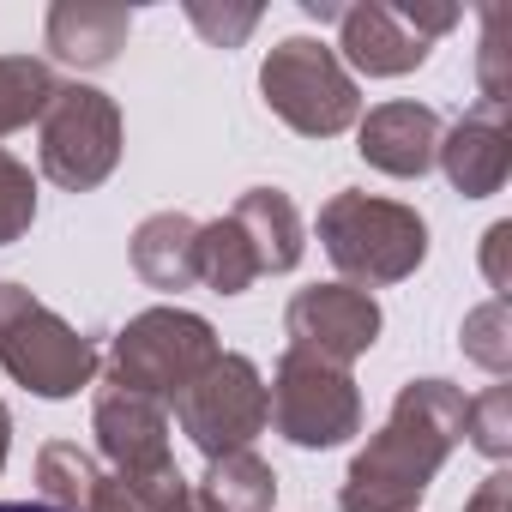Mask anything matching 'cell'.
<instances>
[{"label":"cell","instance_id":"6da1fadb","mask_svg":"<svg viewBox=\"0 0 512 512\" xmlns=\"http://www.w3.org/2000/svg\"><path fill=\"white\" fill-rule=\"evenodd\" d=\"M464 392L452 380H410L392 398L386 428L350 458L338 506L344 512H416L452 446L464 440Z\"/></svg>","mask_w":512,"mask_h":512},{"label":"cell","instance_id":"7a4b0ae2","mask_svg":"<svg viewBox=\"0 0 512 512\" xmlns=\"http://www.w3.org/2000/svg\"><path fill=\"white\" fill-rule=\"evenodd\" d=\"M320 247L356 290H386L416 278L428 260V223L404 199H374L362 187H344L320 205Z\"/></svg>","mask_w":512,"mask_h":512},{"label":"cell","instance_id":"3957f363","mask_svg":"<svg viewBox=\"0 0 512 512\" xmlns=\"http://www.w3.org/2000/svg\"><path fill=\"white\" fill-rule=\"evenodd\" d=\"M260 97L302 139H338V133H350L362 121L356 73L320 37H284L260 61Z\"/></svg>","mask_w":512,"mask_h":512},{"label":"cell","instance_id":"277c9868","mask_svg":"<svg viewBox=\"0 0 512 512\" xmlns=\"http://www.w3.org/2000/svg\"><path fill=\"white\" fill-rule=\"evenodd\" d=\"M0 368L37 398H73L97 374V344L73 332L25 284L0 278Z\"/></svg>","mask_w":512,"mask_h":512},{"label":"cell","instance_id":"5b68a950","mask_svg":"<svg viewBox=\"0 0 512 512\" xmlns=\"http://www.w3.org/2000/svg\"><path fill=\"white\" fill-rule=\"evenodd\" d=\"M217 362V332L211 320L187 308H145L115 332L109 350V386H127L139 398L175 404L205 368Z\"/></svg>","mask_w":512,"mask_h":512},{"label":"cell","instance_id":"8992f818","mask_svg":"<svg viewBox=\"0 0 512 512\" xmlns=\"http://www.w3.org/2000/svg\"><path fill=\"white\" fill-rule=\"evenodd\" d=\"M37 163L55 187L91 193L115 175L121 163V109L97 85H61L37 121Z\"/></svg>","mask_w":512,"mask_h":512},{"label":"cell","instance_id":"52a82bcc","mask_svg":"<svg viewBox=\"0 0 512 512\" xmlns=\"http://www.w3.org/2000/svg\"><path fill=\"white\" fill-rule=\"evenodd\" d=\"M266 404H272V428L302 452H332L350 434H362V392H356L350 368H332L302 350L278 356Z\"/></svg>","mask_w":512,"mask_h":512},{"label":"cell","instance_id":"ba28073f","mask_svg":"<svg viewBox=\"0 0 512 512\" xmlns=\"http://www.w3.org/2000/svg\"><path fill=\"white\" fill-rule=\"evenodd\" d=\"M175 422L205 452V464L229 458V452H247L253 440L266 434V422H272L260 368H253L241 350H217V362L175 398Z\"/></svg>","mask_w":512,"mask_h":512},{"label":"cell","instance_id":"9c48e42d","mask_svg":"<svg viewBox=\"0 0 512 512\" xmlns=\"http://www.w3.org/2000/svg\"><path fill=\"white\" fill-rule=\"evenodd\" d=\"M458 25V7H392V0H362L338 13V61L368 79H404L428 61L434 37Z\"/></svg>","mask_w":512,"mask_h":512},{"label":"cell","instance_id":"30bf717a","mask_svg":"<svg viewBox=\"0 0 512 512\" xmlns=\"http://www.w3.org/2000/svg\"><path fill=\"white\" fill-rule=\"evenodd\" d=\"M284 332H290V350L350 368L356 356H368L380 344V302L356 284H308L290 296Z\"/></svg>","mask_w":512,"mask_h":512},{"label":"cell","instance_id":"8fae6325","mask_svg":"<svg viewBox=\"0 0 512 512\" xmlns=\"http://www.w3.org/2000/svg\"><path fill=\"white\" fill-rule=\"evenodd\" d=\"M91 434H97V452L115 464L121 482H151V476L175 470L169 404H157V398H139L127 386H103L91 404Z\"/></svg>","mask_w":512,"mask_h":512},{"label":"cell","instance_id":"7c38bea8","mask_svg":"<svg viewBox=\"0 0 512 512\" xmlns=\"http://www.w3.org/2000/svg\"><path fill=\"white\" fill-rule=\"evenodd\" d=\"M440 115L428 103H380L356 121V151L368 169L392 175V181H422L434 169L440 151Z\"/></svg>","mask_w":512,"mask_h":512},{"label":"cell","instance_id":"4fadbf2b","mask_svg":"<svg viewBox=\"0 0 512 512\" xmlns=\"http://www.w3.org/2000/svg\"><path fill=\"white\" fill-rule=\"evenodd\" d=\"M434 163L446 169L452 193H464V199H488V193H500L506 175H512V127H506V109L476 103L458 127L440 133Z\"/></svg>","mask_w":512,"mask_h":512},{"label":"cell","instance_id":"5bb4252c","mask_svg":"<svg viewBox=\"0 0 512 512\" xmlns=\"http://www.w3.org/2000/svg\"><path fill=\"white\" fill-rule=\"evenodd\" d=\"M133 37V7H115V0H55L43 19V43L61 67L79 73H103L121 61Z\"/></svg>","mask_w":512,"mask_h":512},{"label":"cell","instance_id":"9a60e30c","mask_svg":"<svg viewBox=\"0 0 512 512\" xmlns=\"http://www.w3.org/2000/svg\"><path fill=\"white\" fill-rule=\"evenodd\" d=\"M229 217L241 223V235L253 241V260L260 272H296L302 266V247H308V229H302V211L284 187H247Z\"/></svg>","mask_w":512,"mask_h":512},{"label":"cell","instance_id":"2e32d148","mask_svg":"<svg viewBox=\"0 0 512 512\" xmlns=\"http://www.w3.org/2000/svg\"><path fill=\"white\" fill-rule=\"evenodd\" d=\"M133 272L151 290H193L199 284V223L187 211H157L127 241Z\"/></svg>","mask_w":512,"mask_h":512},{"label":"cell","instance_id":"e0dca14e","mask_svg":"<svg viewBox=\"0 0 512 512\" xmlns=\"http://www.w3.org/2000/svg\"><path fill=\"white\" fill-rule=\"evenodd\" d=\"M272 500H278V470L260 452L211 458L205 476L193 482V512H272Z\"/></svg>","mask_w":512,"mask_h":512},{"label":"cell","instance_id":"ac0fdd59","mask_svg":"<svg viewBox=\"0 0 512 512\" xmlns=\"http://www.w3.org/2000/svg\"><path fill=\"white\" fill-rule=\"evenodd\" d=\"M260 260H253V241L241 235V223L223 211L211 223H199V284L211 296H247L260 284Z\"/></svg>","mask_w":512,"mask_h":512},{"label":"cell","instance_id":"d6986e66","mask_svg":"<svg viewBox=\"0 0 512 512\" xmlns=\"http://www.w3.org/2000/svg\"><path fill=\"white\" fill-rule=\"evenodd\" d=\"M97 482H103V470H97V458H91L85 446H73V440H49V446L37 452V488H43V506H55V512H91Z\"/></svg>","mask_w":512,"mask_h":512},{"label":"cell","instance_id":"ffe728a7","mask_svg":"<svg viewBox=\"0 0 512 512\" xmlns=\"http://www.w3.org/2000/svg\"><path fill=\"white\" fill-rule=\"evenodd\" d=\"M55 91H61V79H55L49 61H37V55H0V139L31 127V121H43V109H49Z\"/></svg>","mask_w":512,"mask_h":512},{"label":"cell","instance_id":"44dd1931","mask_svg":"<svg viewBox=\"0 0 512 512\" xmlns=\"http://www.w3.org/2000/svg\"><path fill=\"white\" fill-rule=\"evenodd\" d=\"M458 350H464L476 368H488V374H506V368H512V308H506V296H488L482 308L464 314Z\"/></svg>","mask_w":512,"mask_h":512},{"label":"cell","instance_id":"7402d4cb","mask_svg":"<svg viewBox=\"0 0 512 512\" xmlns=\"http://www.w3.org/2000/svg\"><path fill=\"white\" fill-rule=\"evenodd\" d=\"M464 434L482 458L506 464V452H512V386H488L482 398H470L464 404Z\"/></svg>","mask_w":512,"mask_h":512},{"label":"cell","instance_id":"603a6c76","mask_svg":"<svg viewBox=\"0 0 512 512\" xmlns=\"http://www.w3.org/2000/svg\"><path fill=\"white\" fill-rule=\"evenodd\" d=\"M31 223H37V175L13 151H0V247L31 235Z\"/></svg>","mask_w":512,"mask_h":512},{"label":"cell","instance_id":"cb8c5ba5","mask_svg":"<svg viewBox=\"0 0 512 512\" xmlns=\"http://www.w3.org/2000/svg\"><path fill=\"white\" fill-rule=\"evenodd\" d=\"M506 25H512L506 7H482V55H476V73H482V103H494V109H506V97H512Z\"/></svg>","mask_w":512,"mask_h":512},{"label":"cell","instance_id":"d4e9b609","mask_svg":"<svg viewBox=\"0 0 512 512\" xmlns=\"http://www.w3.org/2000/svg\"><path fill=\"white\" fill-rule=\"evenodd\" d=\"M187 19L217 43V49H235L253 25H260V7H235V13H217V7H205V0H193V7H187Z\"/></svg>","mask_w":512,"mask_h":512},{"label":"cell","instance_id":"484cf974","mask_svg":"<svg viewBox=\"0 0 512 512\" xmlns=\"http://www.w3.org/2000/svg\"><path fill=\"white\" fill-rule=\"evenodd\" d=\"M506 241H512V223H494V229L482 235V272H488L494 296H506V290H512V278H506Z\"/></svg>","mask_w":512,"mask_h":512},{"label":"cell","instance_id":"4316f807","mask_svg":"<svg viewBox=\"0 0 512 512\" xmlns=\"http://www.w3.org/2000/svg\"><path fill=\"white\" fill-rule=\"evenodd\" d=\"M91 512H151V506H145L121 476H103V482H97V494H91Z\"/></svg>","mask_w":512,"mask_h":512},{"label":"cell","instance_id":"83f0119b","mask_svg":"<svg viewBox=\"0 0 512 512\" xmlns=\"http://www.w3.org/2000/svg\"><path fill=\"white\" fill-rule=\"evenodd\" d=\"M464 512H512V476H506V470H494V476L464 500Z\"/></svg>","mask_w":512,"mask_h":512},{"label":"cell","instance_id":"f1b7e54d","mask_svg":"<svg viewBox=\"0 0 512 512\" xmlns=\"http://www.w3.org/2000/svg\"><path fill=\"white\" fill-rule=\"evenodd\" d=\"M302 13H308V19H320V25H338V13H344V7H332V0H302Z\"/></svg>","mask_w":512,"mask_h":512},{"label":"cell","instance_id":"f546056e","mask_svg":"<svg viewBox=\"0 0 512 512\" xmlns=\"http://www.w3.org/2000/svg\"><path fill=\"white\" fill-rule=\"evenodd\" d=\"M7 452H13V416H7V404H0V470H7Z\"/></svg>","mask_w":512,"mask_h":512},{"label":"cell","instance_id":"4dcf8cb0","mask_svg":"<svg viewBox=\"0 0 512 512\" xmlns=\"http://www.w3.org/2000/svg\"><path fill=\"white\" fill-rule=\"evenodd\" d=\"M0 512H55V506H43V500H0Z\"/></svg>","mask_w":512,"mask_h":512}]
</instances>
